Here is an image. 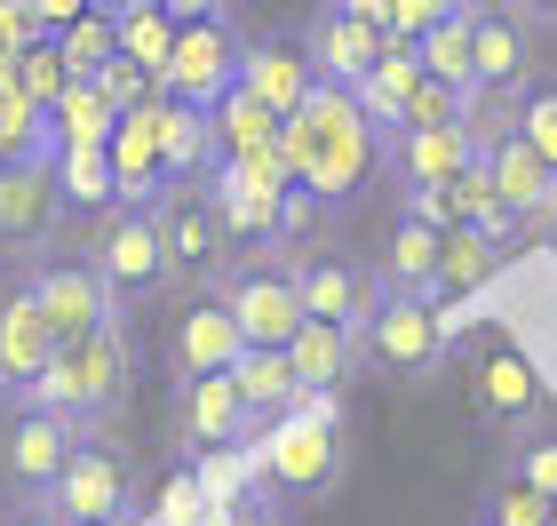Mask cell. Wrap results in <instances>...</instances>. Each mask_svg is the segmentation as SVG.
Returning a JSON list of instances; mask_svg holds the SVG:
<instances>
[{"label":"cell","instance_id":"816d5d0a","mask_svg":"<svg viewBox=\"0 0 557 526\" xmlns=\"http://www.w3.org/2000/svg\"><path fill=\"white\" fill-rule=\"evenodd\" d=\"M0 526H57V511H48V503H9Z\"/></svg>","mask_w":557,"mask_h":526},{"label":"cell","instance_id":"7402d4cb","mask_svg":"<svg viewBox=\"0 0 557 526\" xmlns=\"http://www.w3.org/2000/svg\"><path fill=\"white\" fill-rule=\"evenodd\" d=\"M160 120H168V96L120 112V136L104 144L112 168H120V199H160V192L175 184V175H168V136H160Z\"/></svg>","mask_w":557,"mask_h":526},{"label":"cell","instance_id":"f35d334b","mask_svg":"<svg viewBox=\"0 0 557 526\" xmlns=\"http://www.w3.org/2000/svg\"><path fill=\"white\" fill-rule=\"evenodd\" d=\"M72 81H81V72L64 64V48H57V40H33V48L16 57V88L33 96V105H48V112H57L64 96H72Z\"/></svg>","mask_w":557,"mask_h":526},{"label":"cell","instance_id":"c3c4849f","mask_svg":"<svg viewBox=\"0 0 557 526\" xmlns=\"http://www.w3.org/2000/svg\"><path fill=\"white\" fill-rule=\"evenodd\" d=\"M271 511H278V503H271V494H263V487H247V494H239V503H215V518H223V526H278Z\"/></svg>","mask_w":557,"mask_h":526},{"label":"cell","instance_id":"9a60e30c","mask_svg":"<svg viewBox=\"0 0 557 526\" xmlns=\"http://www.w3.org/2000/svg\"><path fill=\"white\" fill-rule=\"evenodd\" d=\"M302 40H311V57H319V81H335V88H359L374 64L391 57V24H374L359 9H343V0H319L311 24H302Z\"/></svg>","mask_w":557,"mask_h":526},{"label":"cell","instance_id":"d4e9b609","mask_svg":"<svg viewBox=\"0 0 557 526\" xmlns=\"http://www.w3.org/2000/svg\"><path fill=\"white\" fill-rule=\"evenodd\" d=\"M287 351H295V367H302L311 391H343L350 375H359V359H367V335L343 328V319H302Z\"/></svg>","mask_w":557,"mask_h":526},{"label":"cell","instance_id":"8d00e7d4","mask_svg":"<svg viewBox=\"0 0 557 526\" xmlns=\"http://www.w3.org/2000/svg\"><path fill=\"white\" fill-rule=\"evenodd\" d=\"M120 136V105L96 81H72V96L57 105V152H81V144H112Z\"/></svg>","mask_w":557,"mask_h":526},{"label":"cell","instance_id":"484cf974","mask_svg":"<svg viewBox=\"0 0 557 526\" xmlns=\"http://www.w3.org/2000/svg\"><path fill=\"white\" fill-rule=\"evenodd\" d=\"M232 383L247 391V407H256L263 423H271V415H287V407H302V391H311L287 343H247L239 359H232Z\"/></svg>","mask_w":557,"mask_h":526},{"label":"cell","instance_id":"cb8c5ba5","mask_svg":"<svg viewBox=\"0 0 557 526\" xmlns=\"http://www.w3.org/2000/svg\"><path fill=\"white\" fill-rule=\"evenodd\" d=\"M534 16H518L510 0L478 9V81H534Z\"/></svg>","mask_w":557,"mask_h":526},{"label":"cell","instance_id":"db71d44e","mask_svg":"<svg viewBox=\"0 0 557 526\" xmlns=\"http://www.w3.org/2000/svg\"><path fill=\"white\" fill-rule=\"evenodd\" d=\"M542 247H549V264H557V208L542 216Z\"/></svg>","mask_w":557,"mask_h":526},{"label":"cell","instance_id":"7c38bea8","mask_svg":"<svg viewBox=\"0 0 557 526\" xmlns=\"http://www.w3.org/2000/svg\"><path fill=\"white\" fill-rule=\"evenodd\" d=\"M367 359L391 375V383H430L446 375V319H438V295H383L367 328Z\"/></svg>","mask_w":557,"mask_h":526},{"label":"cell","instance_id":"d6986e66","mask_svg":"<svg viewBox=\"0 0 557 526\" xmlns=\"http://www.w3.org/2000/svg\"><path fill=\"white\" fill-rule=\"evenodd\" d=\"M247 351V328L232 319V304L208 288V295H191L184 311H175V328H168V359L175 375H232V359Z\"/></svg>","mask_w":557,"mask_h":526},{"label":"cell","instance_id":"d6a6232c","mask_svg":"<svg viewBox=\"0 0 557 526\" xmlns=\"http://www.w3.org/2000/svg\"><path fill=\"white\" fill-rule=\"evenodd\" d=\"M160 136H168V175H175V184H208V175H215V120L199 105H175V96H168Z\"/></svg>","mask_w":557,"mask_h":526},{"label":"cell","instance_id":"1f68e13d","mask_svg":"<svg viewBox=\"0 0 557 526\" xmlns=\"http://www.w3.org/2000/svg\"><path fill=\"white\" fill-rule=\"evenodd\" d=\"M525 96H534V81H478L462 96V129L478 136V152H494L525 129Z\"/></svg>","mask_w":557,"mask_h":526},{"label":"cell","instance_id":"4dcf8cb0","mask_svg":"<svg viewBox=\"0 0 557 526\" xmlns=\"http://www.w3.org/2000/svg\"><path fill=\"white\" fill-rule=\"evenodd\" d=\"M478 9H486V0H462L454 16H438V24L422 33V64H430V81L478 88Z\"/></svg>","mask_w":557,"mask_h":526},{"label":"cell","instance_id":"60d3db41","mask_svg":"<svg viewBox=\"0 0 557 526\" xmlns=\"http://www.w3.org/2000/svg\"><path fill=\"white\" fill-rule=\"evenodd\" d=\"M486 518L494 526H557V503H549L542 487H525V479H502L486 494Z\"/></svg>","mask_w":557,"mask_h":526},{"label":"cell","instance_id":"3957f363","mask_svg":"<svg viewBox=\"0 0 557 526\" xmlns=\"http://www.w3.org/2000/svg\"><path fill=\"white\" fill-rule=\"evenodd\" d=\"M136 367H144V343H136V319H128V304H120L96 335H81V343H57V359H48V375L24 399L33 407H57V415H72L81 431H104V423L136 399ZM16 407V399H9Z\"/></svg>","mask_w":557,"mask_h":526},{"label":"cell","instance_id":"681fc988","mask_svg":"<svg viewBox=\"0 0 557 526\" xmlns=\"http://www.w3.org/2000/svg\"><path fill=\"white\" fill-rule=\"evenodd\" d=\"M33 9H40V33H48V40H57V33H64V24H81V16L96 9V0H33Z\"/></svg>","mask_w":557,"mask_h":526},{"label":"cell","instance_id":"5bb4252c","mask_svg":"<svg viewBox=\"0 0 557 526\" xmlns=\"http://www.w3.org/2000/svg\"><path fill=\"white\" fill-rule=\"evenodd\" d=\"M175 431L191 455H215V447H256L263 415L247 407L232 375H175Z\"/></svg>","mask_w":557,"mask_h":526},{"label":"cell","instance_id":"7bdbcfd3","mask_svg":"<svg viewBox=\"0 0 557 526\" xmlns=\"http://www.w3.org/2000/svg\"><path fill=\"white\" fill-rule=\"evenodd\" d=\"M96 88H104L120 112H136V105H151V96H160V81H151V72H144L136 57H112L104 72H96Z\"/></svg>","mask_w":557,"mask_h":526},{"label":"cell","instance_id":"5b68a950","mask_svg":"<svg viewBox=\"0 0 557 526\" xmlns=\"http://www.w3.org/2000/svg\"><path fill=\"white\" fill-rule=\"evenodd\" d=\"M215 295L232 304L247 343H295V328L311 319V304H302V271H295L287 247H247V256L215 280Z\"/></svg>","mask_w":557,"mask_h":526},{"label":"cell","instance_id":"836d02e7","mask_svg":"<svg viewBox=\"0 0 557 526\" xmlns=\"http://www.w3.org/2000/svg\"><path fill=\"white\" fill-rule=\"evenodd\" d=\"M16 160H57V112L33 105L24 88H0V168Z\"/></svg>","mask_w":557,"mask_h":526},{"label":"cell","instance_id":"6f0895ef","mask_svg":"<svg viewBox=\"0 0 557 526\" xmlns=\"http://www.w3.org/2000/svg\"><path fill=\"white\" fill-rule=\"evenodd\" d=\"M0 407H9V383H0Z\"/></svg>","mask_w":557,"mask_h":526},{"label":"cell","instance_id":"e575fe53","mask_svg":"<svg viewBox=\"0 0 557 526\" xmlns=\"http://www.w3.org/2000/svg\"><path fill=\"white\" fill-rule=\"evenodd\" d=\"M57 184H64V208L88 223L120 199V168H112L104 144H81V152H57Z\"/></svg>","mask_w":557,"mask_h":526},{"label":"cell","instance_id":"f546056e","mask_svg":"<svg viewBox=\"0 0 557 526\" xmlns=\"http://www.w3.org/2000/svg\"><path fill=\"white\" fill-rule=\"evenodd\" d=\"M208 120H215V160H247V152H263V144H278V129H287V112H271L247 81L223 96Z\"/></svg>","mask_w":557,"mask_h":526},{"label":"cell","instance_id":"8992f818","mask_svg":"<svg viewBox=\"0 0 557 526\" xmlns=\"http://www.w3.org/2000/svg\"><path fill=\"white\" fill-rule=\"evenodd\" d=\"M88 431L57 407H33V399H16L9 423H0V494L9 503H48L72 463V447H81Z\"/></svg>","mask_w":557,"mask_h":526},{"label":"cell","instance_id":"30bf717a","mask_svg":"<svg viewBox=\"0 0 557 526\" xmlns=\"http://www.w3.org/2000/svg\"><path fill=\"white\" fill-rule=\"evenodd\" d=\"M239 81H247V33L232 16H208V24H184V40H175V57L160 72V96L215 112Z\"/></svg>","mask_w":557,"mask_h":526},{"label":"cell","instance_id":"7dc6e473","mask_svg":"<svg viewBox=\"0 0 557 526\" xmlns=\"http://www.w3.org/2000/svg\"><path fill=\"white\" fill-rule=\"evenodd\" d=\"M462 0H398V40H422L438 16H454Z\"/></svg>","mask_w":557,"mask_h":526},{"label":"cell","instance_id":"4fadbf2b","mask_svg":"<svg viewBox=\"0 0 557 526\" xmlns=\"http://www.w3.org/2000/svg\"><path fill=\"white\" fill-rule=\"evenodd\" d=\"M24 271V288L40 295V311H48V328H57V343H81V335H96L104 319L120 311V295H112V280L96 271L88 256H33V264H16Z\"/></svg>","mask_w":557,"mask_h":526},{"label":"cell","instance_id":"8fae6325","mask_svg":"<svg viewBox=\"0 0 557 526\" xmlns=\"http://www.w3.org/2000/svg\"><path fill=\"white\" fill-rule=\"evenodd\" d=\"M72 223L57 160H16L0 168V264H33L57 247V232Z\"/></svg>","mask_w":557,"mask_h":526},{"label":"cell","instance_id":"b9f144b4","mask_svg":"<svg viewBox=\"0 0 557 526\" xmlns=\"http://www.w3.org/2000/svg\"><path fill=\"white\" fill-rule=\"evenodd\" d=\"M510 479L542 487L549 503H557V431H525V439H510Z\"/></svg>","mask_w":557,"mask_h":526},{"label":"cell","instance_id":"bcb514c9","mask_svg":"<svg viewBox=\"0 0 557 526\" xmlns=\"http://www.w3.org/2000/svg\"><path fill=\"white\" fill-rule=\"evenodd\" d=\"M525 136L557 160V81H534V96H525Z\"/></svg>","mask_w":557,"mask_h":526},{"label":"cell","instance_id":"7a4b0ae2","mask_svg":"<svg viewBox=\"0 0 557 526\" xmlns=\"http://www.w3.org/2000/svg\"><path fill=\"white\" fill-rule=\"evenodd\" d=\"M350 463V423H343V391H302V407L271 415L256 431V487L278 511H311L343 487Z\"/></svg>","mask_w":557,"mask_h":526},{"label":"cell","instance_id":"83f0119b","mask_svg":"<svg viewBox=\"0 0 557 526\" xmlns=\"http://www.w3.org/2000/svg\"><path fill=\"white\" fill-rule=\"evenodd\" d=\"M502 247L494 232H478V223H454L446 232V256H438V304H462V295H486L502 280Z\"/></svg>","mask_w":557,"mask_h":526},{"label":"cell","instance_id":"11a10c76","mask_svg":"<svg viewBox=\"0 0 557 526\" xmlns=\"http://www.w3.org/2000/svg\"><path fill=\"white\" fill-rule=\"evenodd\" d=\"M0 88H16V57H0Z\"/></svg>","mask_w":557,"mask_h":526},{"label":"cell","instance_id":"91938a15","mask_svg":"<svg viewBox=\"0 0 557 526\" xmlns=\"http://www.w3.org/2000/svg\"><path fill=\"white\" fill-rule=\"evenodd\" d=\"M478 526H494V518H478Z\"/></svg>","mask_w":557,"mask_h":526},{"label":"cell","instance_id":"f1b7e54d","mask_svg":"<svg viewBox=\"0 0 557 526\" xmlns=\"http://www.w3.org/2000/svg\"><path fill=\"white\" fill-rule=\"evenodd\" d=\"M422 81H430V64H422V40H391V57L367 72L359 81V105L383 120V136L398 129V120H407V105L422 96Z\"/></svg>","mask_w":557,"mask_h":526},{"label":"cell","instance_id":"f907efd6","mask_svg":"<svg viewBox=\"0 0 557 526\" xmlns=\"http://www.w3.org/2000/svg\"><path fill=\"white\" fill-rule=\"evenodd\" d=\"M184 24H208V16H232V0H168Z\"/></svg>","mask_w":557,"mask_h":526},{"label":"cell","instance_id":"ffe728a7","mask_svg":"<svg viewBox=\"0 0 557 526\" xmlns=\"http://www.w3.org/2000/svg\"><path fill=\"white\" fill-rule=\"evenodd\" d=\"M247 88H256L271 112H302V96L319 88L311 40L287 33V24H271V33H247Z\"/></svg>","mask_w":557,"mask_h":526},{"label":"cell","instance_id":"9f6ffc18","mask_svg":"<svg viewBox=\"0 0 557 526\" xmlns=\"http://www.w3.org/2000/svg\"><path fill=\"white\" fill-rule=\"evenodd\" d=\"M96 9H112V16H120V9H136V0H96Z\"/></svg>","mask_w":557,"mask_h":526},{"label":"cell","instance_id":"9c48e42d","mask_svg":"<svg viewBox=\"0 0 557 526\" xmlns=\"http://www.w3.org/2000/svg\"><path fill=\"white\" fill-rule=\"evenodd\" d=\"M128 503H136L128 447H112L104 431H88L81 447H72V463H64L57 494H48V511H57V526H112V518H128Z\"/></svg>","mask_w":557,"mask_h":526},{"label":"cell","instance_id":"277c9868","mask_svg":"<svg viewBox=\"0 0 557 526\" xmlns=\"http://www.w3.org/2000/svg\"><path fill=\"white\" fill-rule=\"evenodd\" d=\"M81 256L112 280L120 304H160L168 288H184L175 280V256H168V240H160V216H151V199H112L104 216H88V232H81Z\"/></svg>","mask_w":557,"mask_h":526},{"label":"cell","instance_id":"603a6c76","mask_svg":"<svg viewBox=\"0 0 557 526\" xmlns=\"http://www.w3.org/2000/svg\"><path fill=\"white\" fill-rule=\"evenodd\" d=\"M486 168H494V184H502V199H510V208L525 216V223H542L549 208H557V160L542 152L534 136H510V144H494L486 152Z\"/></svg>","mask_w":557,"mask_h":526},{"label":"cell","instance_id":"4316f807","mask_svg":"<svg viewBox=\"0 0 557 526\" xmlns=\"http://www.w3.org/2000/svg\"><path fill=\"white\" fill-rule=\"evenodd\" d=\"M438 256H446L438 223L398 216L391 240H383V280H391V295H438Z\"/></svg>","mask_w":557,"mask_h":526},{"label":"cell","instance_id":"ac0fdd59","mask_svg":"<svg viewBox=\"0 0 557 526\" xmlns=\"http://www.w3.org/2000/svg\"><path fill=\"white\" fill-rule=\"evenodd\" d=\"M48 359H57V328H48L40 295L16 280H0V383H9V399H24L48 375Z\"/></svg>","mask_w":557,"mask_h":526},{"label":"cell","instance_id":"ab89813d","mask_svg":"<svg viewBox=\"0 0 557 526\" xmlns=\"http://www.w3.org/2000/svg\"><path fill=\"white\" fill-rule=\"evenodd\" d=\"M326 216H335V199H319L311 184H295V192H287V208H278V247H287V256H319Z\"/></svg>","mask_w":557,"mask_h":526},{"label":"cell","instance_id":"f5cc1de1","mask_svg":"<svg viewBox=\"0 0 557 526\" xmlns=\"http://www.w3.org/2000/svg\"><path fill=\"white\" fill-rule=\"evenodd\" d=\"M510 9H518V16H534V24H542V33H549V24H557V0H510Z\"/></svg>","mask_w":557,"mask_h":526},{"label":"cell","instance_id":"6da1fadb","mask_svg":"<svg viewBox=\"0 0 557 526\" xmlns=\"http://www.w3.org/2000/svg\"><path fill=\"white\" fill-rule=\"evenodd\" d=\"M278 152H287L295 184H311L319 199H335V208H350L374 175H391L383 120L359 105V88H335V81H319L311 96H302V112H287Z\"/></svg>","mask_w":557,"mask_h":526},{"label":"cell","instance_id":"44dd1931","mask_svg":"<svg viewBox=\"0 0 557 526\" xmlns=\"http://www.w3.org/2000/svg\"><path fill=\"white\" fill-rule=\"evenodd\" d=\"M383 152H391V184H454L462 168L486 160L462 120H446V129H391Z\"/></svg>","mask_w":557,"mask_h":526},{"label":"cell","instance_id":"ba28073f","mask_svg":"<svg viewBox=\"0 0 557 526\" xmlns=\"http://www.w3.org/2000/svg\"><path fill=\"white\" fill-rule=\"evenodd\" d=\"M208 192H215V208H223V223H232V240L247 256V247H278V208H287V192H295V168H287L278 144H263V152H247V160H215Z\"/></svg>","mask_w":557,"mask_h":526},{"label":"cell","instance_id":"e0dca14e","mask_svg":"<svg viewBox=\"0 0 557 526\" xmlns=\"http://www.w3.org/2000/svg\"><path fill=\"white\" fill-rule=\"evenodd\" d=\"M302 271V304H311V319H343V328H374V311H383V264H350V256H295Z\"/></svg>","mask_w":557,"mask_h":526},{"label":"cell","instance_id":"680465c9","mask_svg":"<svg viewBox=\"0 0 557 526\" xmlns=\"http://www.w3.org/2000/svg\"><path fill=\"white\" fill-rule=\"evenodd\" d=\"M112 526H128V518H112Z\"/></svg>","mask_w":557,"mask_h":526},{"label":"cell","instance_id":"f6af8a7d","mask_svg":"<svg viewBox=\"0 0 557 526\" xmlns=\"http://www.w3.org/2000/svg\"><path fill=\"white\" fill-rule=\"evenodd\" d=\"M33 40H48L40 33V9H33V0H0V57H24Z\"/></svg>","mask_w":557,"mask_h":526},{"label":"cell","instance_id":"2e32d148","mask_svg":"<svg viewBox=\"0 0 557 526\" xmlns=\"http://www.w3.org/2000/svg\"><path fill=\"white\" fill-rule=\"evenodd\" d=\"M478 415L502 439H525V431L549 423V391H542V375L518 343H486V359H478Z\"/></svg>","mask_w":557,"mask_h":526},{"label":"cell","instance_id":"74e56055","mask_svg":"<svg viewBox=\"0 0 557 526\" xmlns=\"http://www.w3.org/2000/svg\"><path fill=\"white\" fill-rule=\"evenodd\" d=\"M57 48H64V64L81 72V81H96V72L120 57V16L112 9H88L81 24H64V33H57Z\"/></svg>","mask_w":557,"mask_h":526},{"label":"cell","instance_id":"52a82bcc","mask_svg":"<svg viewBox=\"0 0 557 526\" xmlns=\"http://www.w3.org/2000/svg\"><path fill=\"white\" fill-rule=\"evenodd\" d=\"M151 216H160V240H168L184 288H215L223 271L239 264V240H232V223H223L208 184H168L160 199H151Z\"/></svg>","mask_w":557,"mask_h":526},{"label":"cell","instance_id":"d590c367","mask_svg":"<svg viewBox=\"0 0 557 526\" xmlns=\"http://www.w3.org/2000/svg\"><path fill=\"white\" fill-rule=\"evenodd\" d=\"M175 40H184V16H175L168 0H136V9H120V57H136L151 81L168 72Z\"/></svg>","mask_w":557,"mask_h":526},{"label":"cell","instance_id":"ee69618b","mask_svg":"<svg viewBox=\"0 0 557 526\" xmlns=\"http://www.w3.org/2000/svg\"><path fill=\"white\" fill-rule=\"evenodd\" d=\"M462 96H470V88H454V81H422V96L407 105L398 129H446V120H462Z\"/></svg>","mask_w":557,"mask_h":526}]
</instances>
